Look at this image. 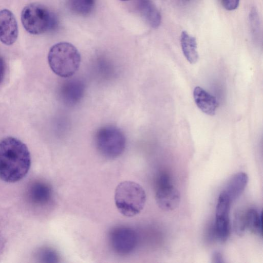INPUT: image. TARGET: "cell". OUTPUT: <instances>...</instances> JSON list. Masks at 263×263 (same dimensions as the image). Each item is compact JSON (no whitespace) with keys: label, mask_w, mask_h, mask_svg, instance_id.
<instances>
[{"label":"cell","mask_w":263,"mask_h":263,"mask_svg":"<svg viewBox=\"0 0 263 263\" xmlns=\"http://www.w3.org/2000/svg\"><path fill=\"white\" fill-rule=\"evenodd\" d=\"M118 211L126 217H133L143 209L146 200L144 189L138 183L124 181L117 186L114 196Z\"/></svg>","instance_id":"2"},{"label":"cell","mask_w":263,"mask_h":263,"mask_svg":"<svg viewBox=\"0 0 263 263\" xmlns=\"http://www.w3.org/2000/svg\"><path fill=\"white\" fill-rule=\"evenodd\" d=\"M41 256L44 262H57L59 261V256L57 252L50 248H46L43 250Z\"/></svg>","instance_id":"20"},{"label":"cell","mask_w":263,"mask_h":263,"mask_svg":"<svg viewBox=\"0 0 263 263\" xmlns=\"http://www.w3.org/2000/svg\"><path fill=\"white\" fill-rule=\"evenodd\" d=\"M48 61L54 73L61 77L69 78L78 70L81 55L77 48L71 43L60 42L50 48Z\"/></svg>","instance_id":"3"},{"label":"cell","mask_w":263,"mask_h":263,"mask_svg":"<svg viewBox=\"0 0 263 263\" xmlns=\"http://www.w3.org/2000/svg\"><path fill=\"white\" fill-rule=\"evenodd\" d=\"M122 1H129V0H121Z\"/></svg>","instance_id":"24"},{"label":"cell","mask_w":263,"mask_h":263,"mask_svg":"<svg viewBox=\"0 0 263 263\" xmlns=\"http://www.w3.org/2000/svg\"><path fill=\"white\" fill-rule=\"evenodd\" d=\"M249 17L252 33L255 36H259L261 33L259 18L255 9L251 10Z\"/></svg>","instance_id":"19"},{"label":"cell","mask_w":263,"mask_h":263,"mask_svg":"<svg viewBox=\"0 0 263 263\" xmlns=\"http://www.w3.org/2000/svg\"><path fill=\"white\" fill-rule=\"evenodd\" d=\"M21 21L25 30L32 34H40L53 29L57 24L54 14L39 3L25 6L21 13Z\"/></svg>","instance_id":"4"},{"label":"cell","mask_w":263,"mask_h":263,"mask_svg":"<svg viewBox=\"0 0 263 263\" xmlns=\"http://www.w3.org/2000/svg\"><path fill=\"white\" fill-rule=\"evenodd\" d=\"M231 202L221 191L219 195L216 207L214 232L217 239L224 242L230 231L229 214Z\"/></svg>","instance_id":"8"},{"label":"cell","mask_w":263,"mask_h":263,"mask_svg":"<svg viewBox=\"0 0 263 263\" xmlns=\"http://www.w3.org/2000/svg\"><path fill=\"white\" fill-rule=\"evenodd\" d=\"M53 195L51 186L47 182L37 181L29 187L27 195L30 201L35 205H44L48 203Z\"/></svg>","instance_id":"11"},{"label":"cell","mask_w":263,"mask_h":263,"mask_svg":"<svg viewBox=\"0 0 263 263\" xmlns=\"http://www.w3.org/2000/svg\"><path fill=\"white\" fill-rule=\"evenodd\" d=\"M180 43L183 53L187 61L192 64L196 63L199 59L196 38L186 31H183L180 36Z\"/></svg>","instance_id":"15"},{"label":"cell","mask_w":263,"mask_h":263,"mask_svg":"<svg viewBox=\"0 0 263 263\" xmlns=\"http://www.w3.org/2000/svg\"><path fill=\"white\" fill-rule=\"evenodd\" d=\"M247 229L258 235H262L261 212L256 209H250L246 212Z\"/></svg>","instance_id":"16"},{"label":"cell","mask_w":263,"mask_h":263,"mask_svg":"<svg viewBox=\"0 0 263 263\" xmlns=\"http://www.w3.org/2000/svg\"><path fill=\"white\" fill-rule=\"evenodd\" d=\"M212 261L214 262H223L222 255L218 251H215L212 255Z\"/></svg>","instance_id":"22"},{"label":"cell","mask_w":263,"mask_h":263,"mask_svg":"<svg viewBox=\"0 0 263 263\" xmlns=\"http://www.w3.org/2000/svg\"><path fill=\"white\" fill-rule=\"evenodd\" d=\"M109 241L116 253L125 255L132 253L136 248L138 236L136 231L130 227H118L110 232Z\"/></svg>","instance_id":"7"},{"label":"cell","mask_w":263,"mask_h":263,"mask_svg":"<svg viewBox=\"0 0 263 263\" xmlns=\"http://www.w3.org/2000/svg\"><path fill=\"white\" fill-rule=\"evenodd\" d=\"M18 29L13 13L8 9L0 11V41L6 45H12L17 40Z\"/></svg>","instance_id":"9"},{"label":"cell","mask_w":263,"mask_h":263,"mask_svg":"<svg viewBox=\"0 0 263 263\" xmlns=\"http://www.w3.org/2000/svg\"><path fill=\"white\" fill-rule=\"evenodd\" d=\"M248 182V175L245 172L234 174L227 183L222 192L232 203L242 194Z\"/></svg>","instance_id":"12"},{"label":"cell","mask_w":263,"mask_h":263,"mask_svg":"<svg viewBox=\"0 0 263 263\" xmlns=\"http://www.w3.org/2000/svg\"><path fill=\"white\" fill-rule=\"evenodd\" d=\"M222 6L228 10L236 9L239 3V0H220Z\"/></svg>","instance_id":"21"},{"label":"cell","mask_w":263,"mask_h":263,"mask_svg":"<svg viewBox=\"0 0 263 263\" xmlns=\"http://www.w3.org/2000/svg\"><path fill=\"white\" fill-rule=\"evenodd\" d=\"M85 89V84L80 79L68 80L63 83L61 88L62 100L68 106H74L83 98Z\"/></svg>","instance_id":"10"},{"label":"cell","mask_w":263,"mask_h":263,"mask_svg":"<svg viewBox=\"0 0 263 263\" xmlns=\"http://www.w3.org/2000/svg\"><path fill=\"white\" fill-rule=\"evenodd\" d=\"M95 142L100 153L108 158H116L124 152L126 143L122 130L114 125L100 127L95 135Z\"/></svg>","instance_id":"5"},{"label":"cell","mask_w":263,"mask_h":263,"mask_svg":"<svg viewBox=\"0 0 263 263\" xmlns=\"http://www.w3.org/2000/svg\"><path fill=\"white\" fill-rule=\"evenodd\" d=\"M155 198L158 206L165 211H173L179 205L180 193L166 174H161L157 179Z\"/></svg>","instance_id":"6"},{"label":"cell","mask_w":263,"mask_h":263,"mask_svg":"<svg viewBox=\"0 0 263 263\" xmlns=\"http://www.w3.org/2000/svg\"><path fill=\"white\" fill-rule=\"evenodd\" d=\"M187 1H189V0H187Z\"/></svg>","instance_id":"25"},{"label":"cell","mask_w":263,"mask_h":263,"mask_svg":"<svg viewBox=\"0 0 263 263\" xmlns=\"http://www.w3.org/2000/svg\"><path fill=\"white\" fill-rule=\"evenodd\" d=\"M5 74V64L2 58L0 56V83L3 81Z\"/></svg>","instance_id":"23"},{"label":"cell","mask_w":263,"mask_h":263,"mask_svg":"<svg viewBox=\"0 0 263 263\" xmlns=\"http://www.w3.org/2000/svg\"><path fill=\"white\" fill-rule=\"evenodd\" d=\"M138 9L147 22L153 28H157L161 23V15L151 0H138Z\"/></svg>","instance_id":"14"},{"label":"cell","mask_w":263,"mask_h":263,"mask_svg":"<svg viewBox=\"0 0 263 263\" xmlns=\"http://www.w3.org/2000/svg\"><path fill=\"white\" fill-rule=\"evenodd\" d=\"M31 156L25 144L9 137L0 141V179L10 183L17 182L27 174Z\"/></svg>","instance_id":"1"},{"label":"cell","mask_w":263,"mask_h":263,"mask_svg":"<svg viewBox=\"0 0 263 263\" xmlns=\"http://www.w3.org/2000/svg\"><path fill=\"white\" fill-rule=\"evenodd\" d=\"M95 0H67L68 7L73 13L82 16L89 14L95 6Z\"/></svg>","instance_id":"17"},{"label":"cell","mask_w":263,"mask_h":263,"mask_svg":"<svg viewBox=\"0 0 263 263\" xmlns=\"http://www.w3.org/2000/svg\"><path fill=\"white\" fill-rule=\"evenodd\" d=\"M193 97L197 107L204 114L214 116L218 103L215 97L200 86L194 88Z\"/></svg>","instance_id":"13"},{"label":"cell","mask_w":263,"mask_h":263,"mask_svg":"<svg viewBox=\"0 0 263 263\" xmlns=\"http://www.w3.org/2000/svg\"><path fill=\"white\" fill-rule=\"evenodd\" d=\"M233 227L237 235L241 236L243 235L247 229L246 212L239 211L235 214Z\"/></svg>","instance_id":"18"}]
</instances>
